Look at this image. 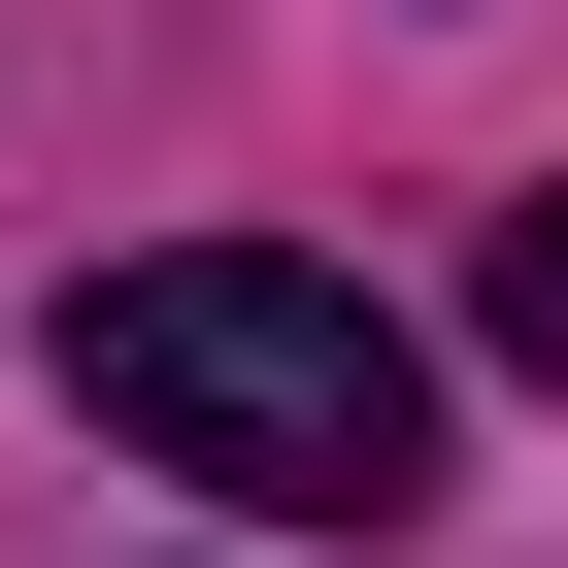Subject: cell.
Returning a JSON list of instances; mask_svg holds the SVG:
<instances>
[{
  "label": "cell",
  "instance_id": "2",
  "mask_svg": "<svg viewBox=\"0 0 568 568\" xmlns=\"http://www.w3.org/2000/svg\"><path fill=\"white\" fill-rule=\"evenodd\" d=\"M468 335H501V368H568V201H501V267H468Z\"/></svg>",
  "mask_w": 568,
  "mask_h": 568
},
{
  "label": "cell",
  "instance_id": "1",
  "mask_svg": "<svg viewBox=\"0 0 568 568\" xmlns=\"http://www.w3.org/2000/svg\"><path fill=\"white\" fill-rule=\"evenodd\" d=\"M68 402L134 468H201L234 535H402L435 501V335L302 234H168V267H68Z\"/></svg>",
  "mask_w": 568,
  "mask_h": 568
}]
</instances>
